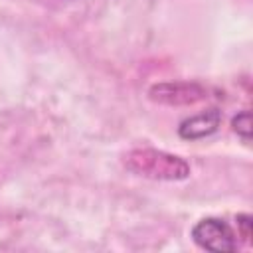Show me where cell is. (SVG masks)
Masks as SVG:
<instances>
[{
  "label": "cell",
  "mask_w": 253,
  "mask_h": 253,
  "mask_svg": "<svg viewBox=\"0 0 253 253\" xmlns=\"http://www.w3.org/2000/svg\"><path fill=\"white\" fill-rule=\"evenodd\" d=\"M125 166L152 180H184L190 176V164L184 158L156 148H134L126 152Z\"/></svg>",
  "instance_id": "cell-1"
},
{
  "label": "cell",
  "mask_w": 253,
  "mask_h": 253,
  "mask_svg": "<svg viewBox=\"0 0 253 253\" xmlns=\"http://www.w3.org/2000/svg\"><path fill=\"white\" fill-rule=\"evenodd\" d=\"M192 239L198 247H202L206 251L231 253V251L237 249L231 227L223 219H217V217L200 219L192 227Z\"/></svg>",
  "instance_id": "cell-2"
},
{
  "label": "cell",
  "mask_w": 253,
  "mask_h": 253,
  "mask_svg": "<svg viewBox=\"0 0 253 253\" xmlns=\"http://www.w3.org/2000/svg\"><path fill=\"white\" fill-rule=\"evenodd\" d=\"M148 97L160 105H196L210 99V89L196 81H176V83H158L152 85Z\"/></svg>",
  "instance_id": "cell-3"
},
{
  "label": "cell",
  "mask_w": 253,
  "mask_h": 253,
  "mask_svg": "<svg viewBox=\"0 0 253 253\" xmlns=\"http://www.w3.org/2000/svg\"><path fill=\"white\" fill-rule=\"evenodd\" d=\"M219 123H221V111L211 107L204 113L184 119L178 126V134L186 140H198V138H204V136H210L211 132H215Z\"/></svg>",
  "instance_id": "cell-4"
},
{
  "label": "cell",
  "mask_w": 253,
  "mask_h": 253,
  "mask_svg": "<svg viewBox=\"0 0 253 253\" xmlns=\"http://www.w3.org/2000/svg\"><path fill=\"white\" fill-rule=\"evenodd\" d=\"M231 126H233V130H235L245 142L251 140V113H249V111L237 113V115L233 117V121H231Z\"/></svg>",
  "instance_id": "cell-5"
},
{
  "label": "cell",
  "mask_w": 253,
  "mask_h": 253,
  "mask_svg": "<svg viewBox=\"0 0 253 253\" xmlns=\"http://www.w3.org/2000/svg\"><path fill=\"white\" fill-rule=\"evenodd\" d=\"M237 227H239V233H241L243 241L251 243V215L249 213L237 215Z\"/></svg>",
  "instance_id": "cell-6"
}]
</instances>
